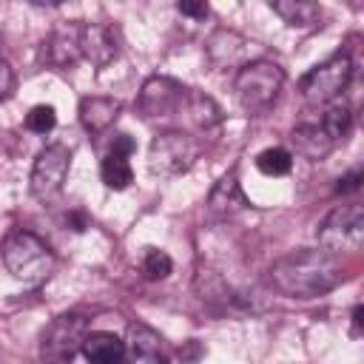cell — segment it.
<instances>
[{
  "label": "cell",
  "mask_w": 364,
  "mask_h": 364,
  "mask_svg": "<svg viewBox=\"0 0 364 364\" xmlns=\"http://www.w3.org/2000/svg\"><path fill=\"white\" fill-rule=\"evenodd\" d=\"M270 282L282 296L290 299H316L330 293L341 282L338 256L327 250H296L273 262Z\"/></svg>",
  "instance_id": "6da1fadb"
},
{
  "label": "cell",
  "mask_w": 364,
  "mask_h": 364,
  "mask_svg": "<svg viewBox=\"0 0 364 364\" xmlns=\"http://www.w3.org/2000/svg\"><path fill=\"white\" fill-rule=\"evenodd\" d=\"M3 264L17 282L40 284L54 273L57 259L40 236H34L31 230H14L3 242Z\"/></svg>",
  "instance_id": "7a4b0ae2"
},
{
  "label": "cell",
  "mask_w": 364,
  "mask_h": 364,
  "mask_svg": "<svg viewBox=\"0 0 364 364\" xmlns=\"http://www.w3.org/2000/svg\"><path fill=\"white\" fill-rule=\"evenodd\" d=\"M353 114L350 108L341 105H330L318 122H301L293 128L290 142L296 148V154H301L310 162H321L324 156H330V151L344 139V134L350 131Z\"/></svg>",
  "instance_id": "3957f363"
},
{
  "label": "cell",
  "mask_w": 364,
  "mask_h": 364,
  "mask_svg": "<svg viewBox=\"0 0 364 364\" xmlns=\"http://www.w3.org/2000/svg\"><path fill=\"white\" fill-rule=\"evenodd\" d=\"M282 85H284V71L270 60L245 63L233 80V91H236L239 105L253 117L273 108Z\"/></svg>",
  "instance_id": "277c9868"
},
{
  "label": "cell",
  "mask_w": 364,
  "mask_h": 364,
  "mask_svg": "<svg viewBox=\"0 0 364 364\" xmlns=\"http://www.w3.org/2000/svg\"><path fill=\"white\" fill-rule=\"evenodd\" d=\"M353 80V63L347 54H333L330 60L318 63L316 68H310L301 82H299V94L307 105H327L336 97H341L347 91Z\"/></svg>",
  "instance_id": "5b68a950"
},
{
  "label": "cell",
  "mask_w": 364,
  "mask_h": 364,
  "mask_svg": "<svg viewBox=\"0 0 364 364\" xmlns=\"http://www.w3.org/2000/svg\"><path fill=\"white\" fill-rule=\"evenodd\" d=\"M88 336V318L82 313L57 316L40 338L43 364H71L77 353H82V341Z\"/></svg>",
  "instance_id": "8992f818"
},
{
  "label": "cell",
  "mask_w": 364,
  "mask_h": 364,
  "mask_svg": "<svg viewBox=\"0 0 364 364\" xmlns=\"http://www.w3.org/2000/svg\"><path fill=\"white\" fill-rule=\"evenodd\" d=\"M361 242H364V208L358 202L333 208L318 228V245L333 256L355 253Z\"/></svg>",
  "instance_id": "52a82bcc"
},
{
  "label": "cell",
  "mask_w": 364,
  "mask_h": 364,
  "mask_svg": "<svg viewBox=\"0 0 364 364\" xmlns=\"http://www.w3.org/2000/svg\"><path fill=\"white\" fill-rule=\"evenodd\" d=\"M199 156V142L185 131H159L148 151V165L159 176H179L185 173Z\"/></svg>",
  "instance_id": "ba28073f"
},
{
  "label": "cell",
  "mask_w": 364,
  "mask_h": 364,
  "mask_svg": "<svg viewBox=\"0 0 364 364\" xmlns=\"http://www.w3.org/2000/svg\"><path fill=\"white\" fill-rule=\"evenodd\" d=\"M68 168H71V151L60 142L54 145H46L40 151V156L34 159V168H31V196L40 199V202H54L63 191V182L68 176Z\"/></svg>",
  "instance_id": "9c48e42d"
},
{
  "label": "cell",
  "mask_w": 364,
  "mask_h": 364,
  "mask_svg": "<svg viewBox=\"0 0 364 364\" xmlns=\"http://www.w3.org/2000/svg\"><path fill=\"white\" fill-rule=\"evenodd\" d=\"M191 88L171 77H151L139 91V111L145 119H171L182 117Z\"/></svg>",
  "instance_id": "30bf717a"
},
{
  "label": "cell",
  "mask_w": 364,
  "mask_h": 364,
  "mask_svg": "<svg viewBox=\"0 0 364 364\" xmlns=\"http://www.w3.org/2000/svg\"><path fill=\"white\" fill-rule=\"evenodd\" d=\"M119 54V34L111 23H80V57L94 68L108 65Z\"/></svg>",
  "instance_id": "8fae6325"
},
{
  "label": "cell",
  "mask_w": 364,
  "mask_h": 364,
  "mask_svg": "<svg viewBox=\"0 0 364 364\" xmlns=\"http://www.w3.org/2000/svg\"><path fill=\"white\" fill-rule=\"evenodd\" d=\"M136 151V142L128 134H117L111 142V151L105 154L102 165H100V176L111 191H125L134 182V171L128 156Z\"/></svg>",
  "instance_id": "7c38bea8"
},
{
  "label": "cell",
  "mask_w": 364,
  "mask_h": 364,
  "mask_svg": "<svg viewBox=\"0 0 364 364\" xmlns=\"http://www.w3.org/2000/svg\"><path fill=\"white\" fill-rule=\"evenodd\" d=\"M125 361L128 364H168V350L162 336L148 324H131L125 338Z\"/></svg>",
  "instance_id": "4fadbf2b"
},
{
  "label": "cell",
  "mask_w": 364,
  "mask_h": 364,
  "mask_svg": "<svg viewBox=\"0 0 364 364\" xmlns=\"http://www.w3.org/2000/svg\"><path fill=\"white\" fill-rule=\"evenodd\" d=\"M208 208L213 216H236L239 210L247 208V199H245V191L236 179V173H225L213 188H210V196H208Z\"/></svg>",
  "instance_id": "5bb4252c"
},
{
  "label": "cell",
  "mask_w": 364,
  "mask_h": 364,
  "mask_svg": "<svg viewBox=\"0 0 364 364\" xmlns=\"http://www.w3.org/2000/svg\"><path fill=\"white\" fill-rule=\"evenodd\" d=\"M122 105L114 97H82L80 100V122L88 134H102L114 125Z\"/></svg>",
  "instance_id": "9a60e30c"
},
{
  "label": "cell",
  "mask_w": 364,
  "mask_h": 364,
  "mask_svg": "<svg viewBox=\"0 0 364 364\" xmlns=\"http://www.w3.org/2000/svg\"><path fill=\"white\" fill-rule=\"evenodd\" d=\"M82 355L88 364H125V341L114 333L97 330L82 341Z\"/></svg>",
  "instance_id": "2e32d148"
},
{
  "label": "cell",
  "mask_w": 364,
  "mask_h": 364,
  "mask_svg": "<svg viewBox=\"0 0 364 364\" xmlns=\"http://www.w3.org/2000/svg\"><path fill=\"white\" fill-rule=\"evenodd\" d=\"M48 46V63L57 68H68L80 60V23H65L54 28Z\"/></svg>",
  "instance_id": "e0dca14e"
},
{
  "label": "cell",
  "mask_w": 364,
  "mask_h": 364,
  "mask_svg": "<svg viewBox=\"0 0 364 364\" xmlns=\"http://www.w3.org/2000/svg\"><path fill=\"white\" fill-rule=\"evenodd\" d=\"M270 9L293 28L310 31L321 23V6L313 0H276V3H270Z\"/></svg>",
  "instance_id": "ac0fdd59"
},
{
  "label": "cell",
  "mask_w": 364,
  "mask_h": 364,
  "mask_svg": "<svg viewBox=\"0 0 364 364\" xmlns=\"http://www.w3.org/2000/svg\"><path fill=\"white\" fill-rule=\"evenodd\" d=\"M242 51H245V40L239 34H233V31H225V28L216 31L210 37V43H208V54H210V60L216 65H233V63H239Z\"/></svg>",
  "instance_id": "d6986e66"
},
{
  "label": "cell",
  "mask_w": 364,
  "mask_h": 364,
  "mask_svg": "<svg viewBox=\"0 0 364 364\" xmlns=\"http://www.w3.org/2000/svg\"><path fill=\"white\" fill-rule=\"evenodd\" d=\"M256 168H259L264 176H284V173H290V168H293V156H290V151H284V148H264V151L256 156Z\"/></svg>",
  "instance_id": "ffe728a7"
},
{
  "label": "cell",
  "mask_w": 364,
  "mask_h": 364,
  "mask_svg": "<svg viewBox=\"0 0 364 364\" xmlns=\"http://www.w3.org/2000/svg\"><path fill=\"white\" fill-rule=\"evenodd\" d=\"M171 270H173V262H171V256H168L165 250H156V247H148V250H145V259H142V273H145V279L159 282V279H168Z\"/></svg>",
  "instance_id": "44dd1931"
},
{
  "label": "cell",
  "mask_w": 364,
  "mask_h": 364,
  "mask_svg": "<svg viewBox=\"0 0 364 364\" xmlns=\"http://www.w3.org/2000/svg\"><path fill=\"white\" fill-rule=\"evenodd\" d=\"M57 125V114L51 105H34L28 114H26V128L31 134H48L51 128Z\"/></svg>",
  "instance_id": "7402d4cb"
},
{
  "label": "cell",
  "mask_w": 364,
  "mask_h": 364,
  "mask_svg": "<svg viewBox=\"0 0 364 364\" xmlns=\"http://www.w3.org/2000/svg\"><path fill=\"white\" fill-rule=\"evenodd\" d=\"M11 94H14V71H11V65L0 57V102L9 100Z\"/></svg>",
  "instance_id": "603a6c76"
},
{
  "label": "cell",
  "mask_w": 364,
  "mask_h": 364,
  "mask_svg": "<svg viewBox=\"0 0 364 364\" xmlns=\"http://www.w3.org/2000/svg\"><path fill=\"white\" fill-rule=\"evenodd\" d=\"M361 179H364V173L355 168V171H350V173H344L341 179H338V185H336V193H355L358 188H361Z\"/></svg>",
  "instance_id": "cb8c5ba5"
},
{
  "label": "cell",
  "mask_w": 364,
  "mask_h": 364,
  "mask_svg": "<svg viewBox=\"0 0 364 364\" xmlns=\"http://www.w3.org/2000/svg\"><path fill=\"white\" fill-rule=\"evenodd\" d=\"M176 9H179V14H188V17H208L205 3H179Z\"/></svg>",
  "instance_id": "d4e9b609"
},
{
  "label": "cell",
  "mask_w": 364,
  "mask_h": 364,
  "mask_svg": "<svg viewBox=\"0 0 364 364\" xmlns=\"http://www.w3.org/2000/svg\"><path fill=\"white\" fill-rule=\"evenodd\" d=\"M361 313H364L361 304H355V307H353V336L361 333Z\"/></svg>",
  "instance_id": "484cf974"
}]
</instances>
